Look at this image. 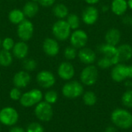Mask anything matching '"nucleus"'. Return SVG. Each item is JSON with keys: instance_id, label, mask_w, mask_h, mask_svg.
<instances>
[{"instance_id": "79ce46f5", "label": "nucleus", "mask_w": 132, "mask_h": 132, "mask_svg": "<svg viewBox=\"0 0 132 132\" xmlns=\"http://www.w3.org/2000/svg\"><path fill=\"white\" fill-rule=\"evenodd\" d=\"M125 86H126L127 87H131L132 82L131 80H128V79H127V80H125Z\"/></svg>"}, {"instance_id": "4be33fe9", "label": "nucleus", "mask_w": 132, "mask_h": 132, "mask_svg": "<svg viewBox=\"0 0 132 132\" xmlns=\"http://www.w3.org/2000/svg\"><path fill=\"white\" fill-rule=\"evenodd\" d=\"M39 9V3L32 2L30 0V1L25 3L22 10L26 18L31 19V18L34 17L38 13Z\"/></svg>"}, {"instance_id": "39448f33", "label": "nucleus", "mask_w": 132, "mask_h": 132, "mask_svg": "<svg viewBox=\"0 0 132 132\" xmlns=\"http://www.w3.org/2000/svg\"><path fill=\"white\" fill-rule=\"evenodd\" d=\"M63 95L68 99H76L84 94V86L77 80H69L62 87Z\"/></svg>"}, {"instance_id": "f3484780", "label": "nucleus", "mask_w": 132, "mask_h": 132, "mask_svg": "<svg viewBox=\"0 0 132 132\" xmlns=\"http://www.w3.org/2000/svg\"><path fill=\"white\" fill-rule=\"evenodd\" d=\"M77 57L82 63L86 65L94 64L97 61V55L94 50L86 46L79 50Z\"/></svg>"}, {"instance_id": "f03ea898", "label": "nucleus", "mask_w": 132, "mask_h": 132, "mask_svg": "<svg viewBox=\"0 0 132 132\" xmlns=\"http://www.w3.org/2000/svg\"><path fill=\"white\" fill-rule=\"evenodd\" d=\"M43 99V94L41 90L33 88L29 91L23 93L19 100L20 104L26 108L35 107Z\"/></svg>"}, {"instance_id": "b1692460", "label": "nucleus", "mask_w": 132, "mask_h": 132, "mask_svg": "<svg viewBox=\"0 0 132 132\" xmlns=\"http://www.w3.org/2000/svg\"><path fill=\"white\" fill-rule=\"evenodd\" d=\"M8 19L12 24L19 25L24 19H26V16L22 9H13L9 11L8 15Z\"/></svg>"}, {"instance_id": "f8f14e48", "label": "nucleus", "mask_w": 132, "mask_h": 132, "mask_svg": "<svg viewBox=\"0 0 132 132\" xmlns=\"http://www.w3.org/2000/svg\"><path fill=\"white\" fill-rule=\"evenodd\" d=\"M97 50L102 56H104L109 58L112 61L114 66L120 63L118 46L104 43V44L100 45L97 47Z\"/></svg>"}, {"instance_id": "72a5a7b5", "label": "nucleus", "mask_w": 132, "mask_h": 132, "mask_svg": "<svg viewBox=\"0 0 132 132\" xmlns=\"http://www.w3.org/2000/svg\"><path fill=\"white\" fill-rule=\"evenodd\" d=\"M15 45V41L11 37H5L2 40V48L5 50L12 51Z\"/></svg>"}, {"instance_id": "5701e85b", "label": "nucleus", "mask_w": 132, "mask_h": 132, "mask_svg": "<svg viewBox=\"0 0 132 132\" xmlns=\"http://www.w3.org/2000/svg\"><path fill=\"white\" fill-rule=\"evenodd\" d=\"M53 14L58 19H65L69 13L68 7L63 3H57L53 6Z\"/></svg>"}, {"instance_id": "bb28decb", "label": "nucleus", "mask_w": 132, "mask_h": 132, "mask_svg": "<svg viewBox=\"0 0 132 132\" xmlns=\"http://www.w3.org/2000/svg\"><path fill=\"white\" fill-rule=\"evenodd\" d=\"M97 101V96L95 93H94L93 91L88 90L83 94V101L86 105L94 106V104H96Z\"/></svg>"}, {"instance_id": "c03bdc74", "label": "nucleus", "mask_w": 132, "mask_h": 132, "mask_svg": "<svg viewBox=\"0 0 132 132\" xmlns=\"http://www.w3.org/2000/svg\"><path fill=\"white\" fill-rule=\"evenodd\" d=\"M129 72H130L129 78H132V65L129 66Z\"/></svg>"}, {"instance_id": "dca6fc26", "label": "nucleus", "mask_w": 132, "mask_h": 132, "mask_svg": "<svg viewBox=\"0 0 132 132\" xmlns=\"http://www.w3.org/2000/svg\"><path fill=\"white\" fill-rule=\"evenodd\" d=\"M32 80V77L29 72L26 70H20L15 73L12 78V83L14 87L19 89L26 88L28 87Z\"/></svg>"}, {"instance_id": "2f4dec72", "label": "nucleus", "mask_w": 132, "mask_h": 132, "mask_svg": "<svg viewBox=\"0 0 132 132\" xmlns=\"http://www.w3.org/2000/svg\"><path fill=\"white\" fill-rule=\"evenodd\" d=\"M97 67L102 70H106V69H108L114 66L112 61L109 58H108L104 56H102L100 59L97 60Z\"/></svg>"}, {"instance_id": "2eb2a0df", "label": "nucleus", "mask_w": 132, "mask_h": 132, "mask_svg": "<svg viewBox=\"0 0 132 132\" xmlns=\"http://www.w3.org/2000/svg\"><path fill=\"white\" fill-rule=\"evenodd\" d=\"M57 74L63 80H71L75 75V68L70 62H62L57 68Z\"/></svg>"}, {"instance_id": "58836bf2", "label": "nucleus", "mask_w": 132, "mask_h": 132, "mask_svg": "<svg viewBox=\"0 0 132 132\" xmlns=\"http://www.w3.org/2000/svg\"><path fill=\"white\" fill-rule=\"evenodd\" d=\"M85 2L88 5H95L96 4H97L101 0H84Z\"/></svg>"}, {"instance_id": "ddd939ff", "label": "nucleus", "mask_w": 132, "mask_h": 132, "mask_svg": "<svg viewBox=\"0 0 132 132\" xmlns=\"http://www.w3.org/2000/svg\"><path fill=\"white\" fill-rule=\"evenodd\" d=\"M99 19V10L94 5L87 6L82 12L81 19L87 26L94 25Z\"/></svg>"}, {"instance_id": "7ed1b4c3", "label": "nucleus", "mask_w": 132, "mask_h": 132, "mask_svg": "<svg viewBox=\"0 0 132 132\" xmlns=\"http://www.w3.org/2000/svg\"><path fill=\"white\" fill-rule=\"evenodd\" d=\"M71 32L72 29L69 26L66 19H58L52 26L53 36L57 41L67 40L70 38Z\"/></svg>"}, {"instance_id": "4c0bfd02", "label": "nucleus", "mask_w": 132, "mask_h": 132, "mask_svg": "<svg viewBox=\"0 0 132 132\" xmlns=\"http://www.w3.org/2000/svg\"><path fill=\"white\" fill-rule=\"evenodd\" d=\"M9 132H26V130L19 126L15 125L11 127V128L9 129Z\"/></svg>"}, {"instance_id": "f704fd0d", "label": "nucleus", "mask_w": 132, "mask_h": 132, "mask_svg": "<svg viewBox=\"0 0 132 132\" xmlns=\"http://www.w3.org/2000/svg\"><path fill=\"white\" fill-rule=\"evenodd\" d=\"M22 92H21V90L18 87H12L9 93V98L12 100V101H18L20 100L21 98V96H22Z\"/></svg>"}, {"instance_id": "9b49d317", "label": "nucleus", "mask_w": 132, "mask_h": 132, "mask_svg": "<svg viewBox=\"0 0 132 132\" xmlns=\"http://www.w3.org/2000/svg\"><path fill=\"white\" fill-rule=\"evenodd\" d=\"M129 66H127L122 63H119L113 66L111 72V77L112 80L117 83L126 80L129 78Z\"/></svg>"}, {"instance_id": "c9c22d12", "label": "nucleus", "mask_w": 132, "mask_h": 132, "mask_svg": "<svg viewBox=\"0 0 132 132\" xmlns=\"http://www.w3.org/2000/svg\"><path fill=\"white\" fill-rule=\"evenodd\" d=\"M56 0H38V3L39 5L44 8H49L53 6L56 4Z\"/></svg>"}, {"instance_id": "4468645a", "label": "nucleus", "mask_w": 132, "mask_h": 132, "mask_svg": "<svg viewBox=\"0 0 132 132\" xmlns=\"http://www.w3.org/2000/svg\"><path fill=\"white\" fill-rule=\"evenodd\" d=\"M60 44L55 38L47 37L43 42V50L50 57H55L60 53Z\"/></svg>"}, {"instance_id": "7c9ffc66", "label": "nucleus", "mask_w": 132, "mask_h": 132, "mask_svg": "<svg viewBox=\"0 0 132 132\" xmlns=\"http://www.w3.org/2000/svg\"><path fill=\"white\" fill-rule=\"evenodd\" d=\"M121 101L125 107L128 108H132V90H127L121 97Z\"/></svg>"}, {"instance_id": "393cba45", "label": "nucleus", "mask_w": 132, "mask_h": 132, "mask_svg": "<svg viewBox=\"0 0 132 132\" xmlns=\"http://www.w3.org/2000/svg\"><path fill=\"white\" fill-rule=\"evenodd\" d=\"M13 62V56L11 51L1 50H0V66L8 67L12 65Z\"/></svg>"}, {"instance_id": "0eeeda50", "label": "nucleus", "mask_w": 132, "mask_h": 132, "mask_svg": "<svg viewBox=\"0 0 132 132\" xmlns=\"http://www.w3.org/2000/svg\"><path fill=\"white\" fill-rule=\"evenodd\" d=\"M36 118L42 122H49L53 116V106L44 101L37 104L34 108Z\"/></svg>"}, {"instance_id": "37998d69", "label": "nucleus", "mask_w": 132, "mask_h": 132, "mask_svg": "<svg viewBox=\"0 0 132 132\" xmlns=\"http://www.w3.org/2000/svg\"><path fill=\"white\" fill-rule=\"evenodd\" d=\"M127 2H128V9H130L132 10V0H127Z\"/></svg>"}, {"instance_id": "9d476101", "label": "nucleus", "mask_w": 132, "mask_h": 132, "mask_svg": "<svg viewBox=\"0 0 132 132\" xmlns=\"http://www.w3.org/2000/svg\"><path fill=\"white\" fill-rule=\"evenodd\" d=\"M36 82L39 87L43 89H50L56 84V77L50 70H43L39 71L36 77Z\"/></svg>"}, {"instance_id": "e433bc0d", "label": "nucleus", "mask_w": 132, "mask_h": 132, "mask_svg": "<svg viewBox=\"0 0 132 132\" xmlns=\"http://www.w3.org/2000/svg\"><path fill=\"white\" fill-rule=\"evenodd\" d=\"M122 22L128 26H132V16L130 15H126L123 17L122 19Z\"/></svg>"}, {"instance_id": "473e14b6", "label": "nucleus", "mask_w": 132, "mask_h": 132, "mask_svg": "<svg viewBox=\"0 0 132 132\" xmlns=\"http://www.w3.org/2000/svg\"><path fill=\"white\" fill-rule=\"evenodd\" d=\"M26 132H45V129L40 123L31 122L27 125Z\"/></svg>"}, {"instance_id": "6e6552de", "label": "nucleus", "mask_w": 132, "mask_h": 132, "mask_svg": "<svg viewBox=\"0 0 132 132\" xmlns=\"http://www.w3.org/2000/svg\"><path fill=\"white\" fill-rule=\"evenodd\" d=\"M16 32L20 40L24 42L30 40L32 38L34 33L33 23L28 19H24L22 22L17 25Z\"/></svg>"}, {"instance_id": "1a4fd4ad", "label": "nucleus", "mask_w": 132, "mask_h": 132, "mask_svg": "<svg viewBox=\"0 0 132 132\" xmlns=\"http://www.w3.org/2000/svg\"><path fill=\"white\" fill-rule=\"evenodd\" d=\"M70 45L75 47L77 50H80L87 46L88 42L87 33L80 29L73 30L69 38Z\"/></svg>"}, {"instance_id": "412c9836", "label": "nucleus", "mask_w": 132, "mask_h": 132, "mask_svg": "<svg viewBox=\"0 0 132 132\" xmlns=\"http://www.w3.org/2000/svg\"><path fill=\"white\" fill-rule=\"evenodd\" d=\"M120 63L126 62L132 58V46L128 43H123L118 46Z\"/></svg>"}, {"instance_id": "a211bd4d", "label": "nucleus", "mask_w": 132, "mask_h": 132, "mask_svg": "<svg viewBox=\"0 0 132 132\" xmlns=\"http://www.w3.org/2000/svg\"><path fill=\"white\" fill-rule=\"evenodd\" d=\"M29 46L26 42L24 41H19L15 43V45L12 50V53L13 57L18 60H24L27 57L29 54Z\"/></svg>"}, {"instance_id": "c756f323", "label": "nucleus", "mask_w": 132, "mask_h": 132, "mask_svg": "<svg viewBox=\"0 0 132 132\" xmlns=\"http://www.w3.org/2000/svg\"><path fill=\"white\" fill-rule=\"evenodd\" d=\"M77 50L71 45L67 46L63 50V56L67 60H73L77 56Z\"/></svg>"}, {"instance_id": "6ab92c4d", "label": "nucleus", "mask_w": 132, "mask_h": 132, "mask_svg": "<svg viewBox=\"0 0 132 132\" xmlns=\"http://www.w3.org/2000/svg\"><path fill=\"white\" fill-rule=\"evenodd\" d=\"M105 43L118 46L121 39V31L117 28H111L109 29L104 36Z\"/></svg>"}, {"instance_id": "a18cd8bd", "label": "nucleus", "mask_w": 132, "mask_h": 132, "mask_svg": "<svg viewBox=\"0 0 132 132\" xmlns=\"http://www.w3.org/2000/svg\"><path fill=\"white\" fill-rule=\"evenodd\" d=\"M32 2H38V0H31Z\"/></svg>"}, {"instance_id": "f257e3e1", "label": "nucleus", "mask_w": 132, "mask_h": 132, "mask_svg": "<svg viewBox=\"0 0 132 132\" xmlns=\"http://www.w3.org/2000/svg\"><path fill=\"white\" fill-rule=\"evenodd\" d=\"M113 124L121 129H129L132 127V114L126 109L116 108L111 115Z\"/></svg>"}, {"instance_id": "49530a36", "label": "nucleus", "mask_w": 132, "mask_h": 132, "mask_svg": "<svg viewBox=\"0 0 132 132\" xmlns=\"http://www.w3.org/2000/svg\"><path fill=\"white\" fill-rule=\"evenodd\" d=\"M2 46V39H0V47Z\"/></svg>"}, {"instance_id": "423d86ee", "label": "nucleus", "mask_w": 132, "mask_h": 132, "mask_svg": "<svg viewBox=\"0 0 132 132\" xmlns=\"http://www.w3.org/2000/svg\"><path fill=\"white\" fill-rule=\"evenodd\" d=\"M98 75V69L96 66L94 64L87 65L80 72V82L85 86H93L97 83Z\"/></svg>"}, {"instance_id": "c85d7f7f", "label": "nucleus", "mask_w": 132, "mask_h": 132, "mask_svg": "<svg viewBox=\"0 0 132 132\" xmlns=\"http://www.w3.org/2000/svg\"><path fill=\"white\" fill-rule=\"evenodd\" d=\"M22 68L24 70L27 72H32L34 71L37 68V62L36 60L32 58H26L22 60Z\"/></svg>"}, {"instance_id": "aec40b11", "label": "nucleus", "mask_w": 132, "mask_h": 132, "mask_svg": "<svg viewBox=\"0 0 132 132\" xmlns=\"http://www.w3.org/2000/svg\"><path fill=\"white\" fill-rule=\"evenodd\" d=\"M110 9L115 15H125L128 9L127 0H112Z\"/></svg>"}, {"instance_id": "cd10ccee", "label": "nucleus", "mask_w": 132, "mask_h": 132, "mask_svg": "<svg viewBox=\"0 0 132 132\" xmlns=\"http://www.w3.org/2000/svg\"><path fill=\"white\" fill-rule=\"evenodd\" d=\"M58 98H59L58 94L54 90H49L43 95L44 101H46V103H48L51 105L56 104L58 101Z\"/></svg>"}, {"instance_id": "a878e982", "label": "nucleus", "mask_w": 132, "mask_h": 132, "mask_svg": "<svg viewBox=\"0 0 132 132\" xmlns=\"http://www.w3.org/2000/svg\"><path fill=\"white\" fill-rule=\"evenodd\" d=\"M66 21L72 30H75L80 28V18L75 13H70L66 18Z\"/></svg>"}, {"instance_id": "de8ad7c7", "label": "nucleus", "mask_w": 132, "mask_h": 132, "mask_svg": "<svg viewBox=\"0 0 132 132\" xmlns=\"http://www.w3.org/2000/svg\"><path fill=\"white\" fill-rule=\"evenodd\" d=\"M1 130H2V127H1V124H0V132H1Z\"/></svg>"}, {"instance_id": "20e7f679", "label": "nucleus", "mask_w": 132, "mask_h": 132, "mask_svg": "<svg viewBox=\"0 0 132 132\" xmlns=\"http://www.w3.org/2000/svg\"><path fill=\"white\" fill-rule=\"evenodd\" d=\"M19 119V112L11 106H6L0 110V124L6 127L15 126Z\"/></svg>"}, {"instance_id": "a19ab883", "label": "nucleus", "mask_w": 132, "mask_h": 132, "mask_svg": "<svg viewBox=\"0 0 132 132\" xmlns=\"http://www.w3.org/2000/svg\"><path fill=\"white\" fill-rule=\"evenodd\" d=\"M109 9H110V7H109L108 5H104L101 6V11H102L104 13H106L107 12H108Z\"/></svg>"}, {"instance_id": "ea45409f", "label": "nucleus", "mask_w": 132, "mask_h": 132, "mask_svg": "<svg viewBox=\"0 0 132 132\" xmlns=\"http://www.w3.org/2000/svg\"><path fill=\"white\" fill-rule=\"evenodd\" d=\"M105 132H117L116 128L114 126H109L105 129Z\"/></svg>"}]
</instances>
